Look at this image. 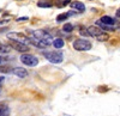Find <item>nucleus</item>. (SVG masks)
<instances>
[{"label":"nucleus","mask_w":120,"mask_h":116,"mask_svg":"<svg viewBox=\"0 0 120 116\" xmlns=\"http://www.w3.org/2000/svg\"><path fill=\"white\" fill-rule=\"evenodd\" d=\"M81 35H85V36H88L86 29H81Z\"/></svg>","instance_id":"19"},{"label":"nucleus","mask_w":120,"mask_h":116,"mask_svg":"<svg viewBox=\"0 0 120 116\" xmlns=\"http://www.w3.org/2000/svg\"><path fill=\"white\" fill-rule=\"evenodd\" d=\"M86 32H88V36H93V37L97 38L100 35H102L105 31H102L101 29H100L98 26H96V25H91V26H89L86 29Z\"/></svg>","instance_id":"6"},{"label":"nucleus","mask_w":120,"mask_h":116,"mask_svg":"<svg viewBox=\"0 0 120 116\" xmlns=\"http://www.w3.org/2000/svg\"><path fill=\"white\" fill-rule=\"evenodd\" d=\"M63 30H64V32H71V31L73 30V25L70 24V23H67V24H65V25L63 26Z\"/></svg>","instance_id":"16"},{"label":"nucleus","mask_w":120,"mask_h":116,"mask_svg":"<svg viewBox=\"0 0 120 116\" xmlns=\"http://www.w3.org/2000/svg\"><path fill=\"white\" fill-rule=\"evenodd\" d=\"M10 47L5 46V44H0V53H8Z\"/></svg>","instance_id":"18"},{"label":"nucleus","mask_w":120,"mask_h":116,"mask_svg":"<svg viewBox=\"0 0 120 116\" xmlns=\"http://www.w3.org/2000/svg\"><path fill=\"white\" fill-rule=\"evenodd\" d=\"M3 83H4V77H0V89L3 86Z\"/></svg>","instance_id":"21"},{"label":"nucleus","mask_w":120,"mask_h":116,"mask_svg":"<svg viewBox=\"0 0 120 116\" xmlns=\"http://www.w3.org/2000/svg\"><path fill=\"white\" fill-rule=\"evenodd\" d=\"M12 73H13L15 75H17L18 78H25V77L28 75L26 70L22 68V67H16V68H13V70H12Z\"/></svg>","instance_id":"9"},{"label":"nucleus","mask_w":120,"mask_h":116,"mask_svg":"<svg viewBox=\"0 0 120 116\" xmlns=\"http://www.w3.org/2000/svg\"><path fill=\"white\" fill-rule=\"evenodd\" d=\"M1 60H3V59H1V57H0V63H1Z\"/></svg>","instance_id":"23"},{"label":"nucleus","mask_w":120,"mask_h":116,"mask_svg":"<svg viewBox=\"0 0 120 116\" xmlns=\"http://www.w3.org/2000/svg\"><path fill=\"white\" fill-rule=\"evenodd\" d=\"M30 36H31V38H34V40H38L40 42H42L43 44L46 46H49L52 42H53V37L51 34H48L43 30H36V31H31V34H30Z\"/></svg>","instance_id":"1"},{"label":"nucleus","mask_w":120,"mask_h":116,"mask_svg":"<svg viewBox=\"0 0 120 116\" xmlns=\"http://www.w3.org/2000/svg\"><path fill=\"white\" fill-rule=\"evenodd\" d=\"M43 56L52 63H60L64 60V55L61 52H43Z\"/></svg>","instance_id":"3"},{"label":"nucleus","mask_w":120,"mask_h":116,"mask_svg":"<svg viewBox=\"0 0 120 116\" xmlns=\"http://www.w3.org/2000/svg\"><path fill=\"white\" fill-rule=\"evenodd\" d=\"M73 48L77 52H88L91 49V42L85 38H78L73 42Z\"/></svg>","instance_id":"2"},{"label":"nucleus","mask_w":120,"mask_h":116,"mask_svg":"<svg viewBox=\"0 0 120 116\" xmlns=\"http://www.w3.org/2000/svg\"><path fill=\"white\" fill-rule=\"evenodd\" d=\"M10 47L13 48V49L21 52V53H25L29 50V47L26 44H23V43H19V42H15V41H10Z\"/></svg>","instance_id":"7"},{"label":"nucleus","mask_w":120,"mask_h":116,"mask_svg":"<svg viewBox=\"0 0 120 116\" xmlns=\"http://www.w3.org/2000/svg\"><path fill=\"white\" fill-rule=\"evenodd\" d=\"M71 7L72 8H75V10H78V11H84L85 10V5L83 4V3H81V1H71Z\"/></svg>","instance_id":"10"},{"label":"nucleus","mask_w":120,"mask_h":116,"mask_svg":"<svg viewBox=\"0 0 120 116\" xmlns=\"http://www.w3.org/2000/svg\"><path fill=\"white\" fill-rule=\"evenodd\" d=\"M7 38H10V41L19 42V43H23V44H26V46H28V43H30L29 38L24 34H21V32H8Z\"/></svg>","instance_id":"4"},{"label":"nucleus","mask_w":120,"mask_h":116,"mask_svg":"<svg viewBox=\"0 0 120 116\" xmlns=\"http://www.w3.org/2000/svg\"><path fill=\"white\" fill-rule=\"evenodd\" d=\"M52 44L56 48V49H60V48H63V47H64L65 42H64L63 38H55V40H53Z\"/></svg>","instance_id":"12"},{"label":"nucleus","mask_w":120,"mask_h":116,"mask_svg":"<svg viewBox=\"0 0 120 116\" xmlns=\"http://www.w3.org/2000/svg\"><path fill=\"white\" fill-rule=\"evenodd\" d=\"M58 3H60V4H58L59 7H64L68 4H71V0H60V1H58Z\"/></svg>","instance_id":"17"},{"label":"nucleus","mask_w":120,"mask_h":116,"mask_svg":"<svg viewBox=\"0 0 120 116\" xmlns=\"http://www.w3.org/2000/svg\"><path fill=\"white\" fill-rule=\"evenodd\" d=\"M0 116H10V108L5 103L0 104Z\"/></svg>","instance_id":"11"},{"label":"nucleus","mask_w":120,"mask_h":116,"mask_svg":"<svg viewBox=\"0 0 120 116\" xmlns=\"http://www.w3.org/2000/svg\"><path fill=\"white\" fill-rule=\"evenodd\" d=\"M116 16H118V17H120V10H118V12H116Z\"/></svg>","instance_id":"22"},{"label":"nucleus","mask_w":120,"mask_h":116,"mask_svg":"<svg viewBox=\"0 0 120 116\" xmlns=\"http://www.w3.org/2000/svg\"><path fill=\"white\" fill-rule=\"evenodd\" d=\"M53 4L49 1V0H47V1H45V0H40V1L37 3V6L38 7H51Z\"/></svg>","instance_id":"14"},{"label":"nucleus","mask_w":120,"mask_h":116,"mask_svg":"<svg viewBox=\"0 0 120 116\" xmlns=\"http://www.w3.org/2000/svg\"><path fill=\"white\" fill-rule=\"evenodd\" d=\"M22 21H28V17H22L17 19V22H22Z\"/></svg>","instance_id":"20"},{"label":"nucleus","mask_w":120,"mask_h":116,"mask_svg":"<svg viewBox=\"0 0 120 116\" xmlns=\"http://www.w3.org/2000/svg\"><path fill=\"white\" fill-rule=\"evenodd\" d=\"M97 41H100V42H106V41H108L109 40V35L107 34V32H103L102 35H100L97 38H96Z\"/></svg>","instance_id":"15"},{"label":"nucleus","mask_w":120,"mask_h":116,"mask_svg":"<svg viewBox=\"0 0 120 116\" xmlns=\"http://www.w3.org/2000/svg\"><path fill=\"white\" fill-rule=\"evenodd\" d=\"M100 23H102L105 25H108V26H113L115 24V19H113L112 17H109V16H103L100 18Z\"/></svg>","instance_id":"8"},{"label":"nucleus","mask_w":120,"mask_h":116,"mask_svg":"<svg viewBox=\"0 0 120 116\" xmlns=\"http://www.w3.org/2000/svg\"><path fill=\"white\" fill-rule=\"evenodd\" d=\"M71 14H73V11H70V12H67V13H61V14H59V16L56 17V22H63V21H65V19H67Z\"/></svg>","instance_id":"13"},{"label":"nucleus","mask_w":120,"mask_h":116,"mask_svg":"<svg viewBox=\"0 0 120 116\" xmlns=\"http://www.w3.org/2000/svg\"><path fill=\"white\" fill-rule=\"evenodd\" d=\"M21 61H22V63H24L25 66H29V67H34L38 63L37 57L31 54H28V53H24L21 55Z\"/></svg>","instance_id":"5"}]
</instances>
